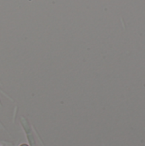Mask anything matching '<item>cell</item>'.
<instances>
[{
	"instance_id": "obj_1",
	"label": "cell",
	"mask_w": 145,
	"mask_h": 146,
	"mask_svg": "<svg viewBox=\"0 0 145 146\" xmlns=\"http://www.w3.org/2000/svg\"><path fill=\"white\" fill-rule=\"evenodd\" d=\"M21 146H28V145H21Z\"/></svg>"
}]
</instances>
